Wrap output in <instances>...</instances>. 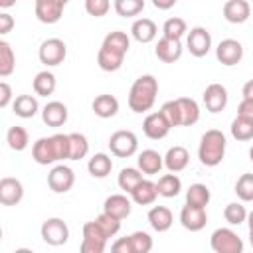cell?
Listing matches in <instances>:
<instances>
[{"label": "cell", "instance_id": "7bdbcfd3", "mask_svg": "<svg viewBox=\"0 0 253 253\" xmlns=\"http://www.w3.org/2000/svg\"><path fill=\"white\" fill-rule=\"evenodd\" d=\"M132 253H150L152 249V237L146 231H134L128 235Z\"/></svg>", "mask_w": 253, "mask_h": 253}, {"label": "cell", "instance_id": "484cf974", "mask_svg": "<svg viewBox=\"0 0 253 253\" xmlns=\"http://www.w3.org/2000/svg\"><path fill=\"white\" fill-rule=\"evenodd\" d=\"M87 170H89V174H91L93 178H107V176L111 174V170H113V160H111L109 154L97 152V154H93V156L89 158Z\"/></svg>", "mask_w": 253, "mask_h": 253}, {"label": "cell", "instance_id": "603a6c76", "mask_svg": "<svg viewBox=\"0 0 253 253\" xmlns=\"http://www.w3.org/2000/svg\"><path fill=\"white\" fill-rule=\"evenodd\" d=\"M130 34H132V38H134L136 42H140V43H150V42L156 38L158 28H156V24H154L150 18H138V20L132 22Z\"/></svg>", "mask_w": 253, "mask_h": 253}, {"label": "cell", "instance_id": "d6a6232c", "mask_svg": "<svg viewBox=\"0 0 253 253\" xmlns=\"http://www.w3.org/2000/svg\"><path fill=\"white\" fill-rule=\"evenodd\" d=\"M142 180H144V178H142V172H140L138 168H132V166L123 168V170L119 172V178H117L119 188H121L123 192H126V194H132V190H134Z\"/></svg>", "mask_w": 253, "mask_h": 253}, {"label": "cell", "instance_id": "4fadbf2b", "mask_svg": "<svg viewBox=\"0 0 253 253\" xmlns=\"http://www.w3.org/2000/svg\"><path fill=\"white\" fill-rule=\"evenodd\" d=\"M182 51H184V47H182L180 40H170V38H164V36L156 42V47H154V53L162 63L178 61L182 57Z\"/></svg>", "mask_w": 253, "mask_h": 253}, {"label": "cell", "instance_id": "60d3db41", "mask_svg": "<svg viewBox=\"0 0 253 253\" xmlns=\"http://www.w3.org/2000/svg\"><path fill=\"white\" fill-rule=\"evenodd\" d=\"M247 210H245V206L241 204V202H231V204H227L225 206V210H223V217H225V221L229 223V225H239V223H243V221H247Z\"/></svg>", "mask_w": 253, "mask_h": 253}, {"label": "cell", "instance_id": "bcb514c9", "mask_svg": "<svg viewBox=\"0 0 253 253\" xmlns=\"http://www.w3.org/2000/svg\"><path fill=\"white\" fill-rule=\"evenodd\" d=\"M51 140L57 160H69V134H53Z\"/></svg>", "mask_w": 253, "mask_h": 253}, {"label": "cell", "instance_id": "5bb4252c", "mask_svg": "<svg viewBox=\"0 0 253 253\" xmlns=\"http://www.w3.org/2000/svg\"><path fill=\"white\" fill-rule=\"evenodd\" d=\"M24 198V186L18 178H2L0 180V202L4 206H16Z\"/></svg>", "mask_w": 253, "mask_h": 253}, {"label": "cell", "instance_id": "f907efd6", "mask_svg": "<svg viewBox=\"0 0 253 253\" xmlns=\"http://www.w3.org/2000/svg\"><path fill=\"white\" fill-rule=\"evenodd\" d=\"M111 253H132L128 235H126V237H119V239H115L113 245H111Z\"/></svg>", "mask_w": 253, "mask_h": 253}, {"label": "cell", "instance_id": "ee69618b", "mask_svg": "<svg viewBox=\"0 0 253 253\" xmlns=\"http://www.w3.org/2000/svg\"><path fill=\"white\" fill-rule=\"evenodd\" d=\"M160 115L166 119V123H168L170 126H182V121H180V109H178L176 99H174V101H166V103H162V107H160Z\"/></svg>", "mask_w": 253, "mask_h": 253}, {"label": "cell", "instance_id": "d6986e66", "mask_svg": "<svg viewBox=\"0 0 253 253\" xmlns=\"http://www.w3.org/2000/svg\"><path fill=\"white\" fill-rule=\"evenodd\" d=\"M136 164H138V170H140L142 174L154 176V174H158V172L162 170V166H164V156H162L160 152L152 150V148H146V150H142V152L138 154Z\"/></svg>", "mask_w": 253, "mask_h": 253}, {"label": "cell", "instance_id": "7dc6e473", "mask_svg": "<svg viewBox=\"0 0 253 253\" xmlns=\"http://www.w3.org/2000/svg\"><path fill=\"white\" fill-rule=\"evenodd\" d=\"M85 10L89 12V16L101 18L111 10V2L109 0H87L85 2Z\"/></svg>", "mask_w": 253, "mask_h": 253}, {"label": "cell", "instance_id": "5b68a950", "mask_svg": "<svg viewBox=\"0 0 253 253\" xmlns=\"http://www.w3.org/2000/svg\"><path fill=\"white\" fill-rule=\"evenodd\" d=\"M109 148L119 158H130L138 150V138L132 130H117L109 138Z\"/></svg>", "mask_w": 253, "mask_h": 253}, {"label": "cell", "instance_id": "11a10c76", "mask_svg": "<svg viewBox=\"0 0 253 253\" xmlns=\"http://www.w3.org/2000/svg\"><path fill=\"white\" fill-rule=\"evenodd\" d=\"M152 6L158 10H168L176 6V0H152Z\"/></svg>", "mask_w": 253, "mask_h": 253}, {"label": "cell", "instance_id": "ffe728a7", "mask_svg": "<svg viewBox=\"0 0 253 253\" xmlns=\"http://www.w3.org/2000/svg\"><path fill=\"white\" fill-rule=\"evenodd\" d=\"M251 6L245 0H227L223 4V18L229 24H243L249 20Z\"/></svg>", "mask_w": 253, "mask_h": 253}, {"label": "cell", "instance_id": "52a82bcc", "mask_svg": "<svg viewBox=\"0 0 253 253\" xmlns=\"http://www.w3.org/2000/svg\"><path fill=\"white\" fill-rule=\"evenodd\" d=\"M65 6H67L65 0H36L34 12L42 24H55L61 20Z\"/></svg>", "mask_w": 253, "mask_h": 253}, {"label": "cell", "instance_id": "44dd1931", "mask_svg": "<svg viewBox=\"0 0 253 253\" xmlns=\"http://www.w3.org/2000/svg\"><path fill=\"white\" fill-rule=\"evenodd\" d=\"M148 223H150V227L154 231L164 233V231H168L172 227L174 215H172V211L166 206H152L148 210Z\"/></svg>", "mask_w": 253, "mask_h": 253}, {"label": "cell", "instance_id": "6da1fadb", "mask_svg": "<svg viewBox=\"0 0 253 253\" xmlns=\"http://www.w3.org/2000/svg\"><path fill=\"white\" fill-rule=\"evenodd\" d=\"M158 95V81L154 75L146 73L134 79L130 93H128V107L134 113H146L152 109Z\"/></svg>", "mask_w": 253, "mask_h": 253}, {"label": "cell", "instance_id": "ba28073f", "mask_svg": "<svg viewBox=\"0 0 253 253\" xmlns=\"http://www.w3.org/2000/svg\"><path fill=\"white\" fill-rule=\"evenodd\" d=\"M186 47L188 51L194 55V57H204L210 53L211 49V36L206 28L202 26H196L188 32V38H186Z\"/></svg>", "mask_w": 253, "mask_h": 253}, {"label": "cell", "instance_id": "cb8c5ba5", "mask_svg": "<svg viewBox=\"0 0 253 253\" xmlns=\"http://www.w3.org/2000/svg\"><path fill=\"white\" fill-rule=\"evenodd\" d=\"M91 109H93V113H95L97 117H101V119H111V117H115L117 111H119V99H117L115 95H107V93L97 95V97L93 99Z\"/></svg>", "mask_w": 253, "mask_h": 253}, {"label": "cell", "instance_id": "ab89813d", "mask_svg": "<svg viewBox=\"0 0 253 253\" xmlns=\"http://www.w3.org/2000/svg\"><path fill=\"white\" fill-rule=\"evenodd\" d=\"M113 8L119 16L132 18V16H138L144 10V0H115Z\"/></svg>", "mask_w": 253, "mask_h": 253}, {"label": "cell", "instance_id": "7402d4cb", "mask_svg": "<svg viewBox=\"0 0 253 253\" xmlns=\"http://www.w3.org/2000/svg\"><path fill=\"white\" fill-rule=\"evenodd\" d=\"M67 107L61 101H49L43 111H42V119L47 126H61L67 123Z\"/></svg>", "mask_w": 253, "mask_h": 253}, {"label": "cell", "instance_id": "d4e9b609", "mask_svg": "<svg viewBox=\"0 0 253 253\" xmlns=\"http://www.w3.org/2000/svg\"><path fill=\"white\" fill-rule=\"evenodd\" d=\"M178 103V109H180V121H182V126H192L200 121V107L194 99L190 97H178L176 99Z\"/></svg>", "mask_w": 253, "mask_h": 253}, {"label": "cell", "instance_id": "c3c4849f", "mask_svg": "<svg viewBox=\"0 0 253 253\" xmlns=\"http://www.w3.org/2000/svg\"><path fill=\"white\" fill-rule=\"evenodd\" d=\"M83 237H89V239H97V241H109V237L105 235V231L99 227V223L93 219V221H87L83 225Z\"/></svg>", "mask_w": 253, "mask_h": 253}, {"label": "cell", "instance_id": "83f0119b", "mask_svg": "<svg viewBox=\"0 0 253 253\" xmlns=\"http://www.w3.org/2000/svg\"><path fill=\"white\" fill-rule=\"evenodd\" d=\"M132 202L138 204V206H150L154 204V200L158 198V190H156V184L150 182V180H142L130 194Z\"/></svg>", "mask_w": 253, "mask_h": 253}, {"label": "cell", "instance_id": "7a4b0ae2", "mask_svg": "<svg viewBox=\"0 0 253 253\" xmlns=\"http://www.w3.org/2000/svg\"><path fill=\"white\" fill-rule=\"evenodd\" d=\"M225 146H227V140H225V134L217 128H210L202 134L200 138V146H198V158L204 166H217L221 164L223 156H225Z\"/></svg>", "mask_w": 253, "mask_h": 253}, {"label": "cell", "instance_id": "836d02e7", "mask_svg": "<svg viewBox=\"0 0 253 253\" xmlns=\"http://www.w3.org/2000/svg\"><path fill=\"white\" fill-rule=\"evenodd\" d=\"M101 45H105V47H109V49H113V51H119V53L126 55V51H128V47H130V38H128L125 32L115 30V32H109V34L105 36V40H103Z\"/></svg>", "mask_w": 253, "mask_h": 253}, {"label": "cell", "instance_id": "8d00e7d4", "mask_svg": "<svg viewBox=\"0 0 253 253\" xmlns=\"http://www.w3.org/2000/svg\"><path fill=\"white\" fill-rule=\"evenodd\" d=\"M231 136L235 140H241V142H247V140H253V121L249 119H243V117H235L231 121Z\"/></svg>", "mask_w": 253, "mask_h": 253}, {"label": "cell", "instance_id": "ac0fdd59", "mask_svg": "<svg viewBox=\"0 0 253 253\" xmlns=\"http://www.w3.org/2000/svg\"><path fill=\"white\" fill-rule=\"evenodd\" d=\"M188 162H190V152L180 144L170 146L164 154V166L168 168L170 174H178V172L186 170Z\"/></svg>", "mask_w": 253, "mask_h": 253}, {"label": "cell", "instance_id": "4316f807", "mask_svg": "<svg viewBox=\"0 0 253 253\" xmlns=\"http://www.w3.org/2000/svg\"><path fill=\"white\" fill-rule=\"evenodd\" d=\"M32 87H34V93L36 95H40V97H49V95H53V91H55V87H57V79H55V75L51 73V71H40V73H36V77H34V81H32Z\"/></svg>", "mask_w": 253, "mask_h": 253}, {"label": "cell", "instance_id": "8fae6325", "mask_svg": "<svg viewBox=\"0 0 253 253\" xmlns=\"http://www.w3.org/2000/svg\"><path fill=\"white\" fill-rule=\"evenodd\" d=\"M202 99H204V105H206V109L210 113H219V111H223L227 107L229 95H227V89L221 83H211V85L206 87Z\"/></svg>", "mask_w": 253, "mask_h": 253}, {"label": "cell", "instance_id": "680465c9", "mask_svg": "<svg viewBox=\"0 0 253 253\" xmlns=\"http://www.w3.org/2000/svg\"><path fill=\"white\" fill-rule=\"evenodd\" d=\"M14 253H34L32 249H28V247H20V249H16Z\"/></svg>", "mask_w": 253, "mask_h": 253}, {"label": "cell", "instance_id": "8992f818", "mask_svg": "<svg viewBox=\"0 0 253 253\" xmlns=\"http://www.w3.org/2000/svg\"><path fill=\"white\" fill-rule=\"evenodd\" d=\"M42 237L47 245H53V247H59L63 243H67L69 239V227L67 223L61 219V217H49L42 223Z\"/></svg>", "mask_w": 253, "mask_h": 253}, {"label": "cell", "instance_id": "9a60e30c", "mask_svg": "<svg viewBox=\"0 0 253 253\" xmlns=\"http://www.w3.org/2000/svg\"><path fill=\"white\" fill-rule=\"evenodd\" d=\"M170 128H172V126L166 123V119L160 115V111L146 115V119H144V123H142V130H144V134H146L150 140H160V138H164V136L170 132Z\"/></svg>", "mask_w": 253, "mask_h": 253}, {"label": "cell", "instance_id": "91938a15", "mask_svg": "<svg viewBox=\"0 0 253 253\" xmlns=\"http://www.w3.org/2000/svg\"><path fill=\"white\" fill-rule=\"evenodd\" d=\"M249 160H251V162H253V146H251V148H249Z\"/></svg>", "mask_w": 253, "mask_h": 253}, {"label": "cell", "instance_id": "f5cc1de1", "mask_svg": "<svg viewBox=\"0 0 253 253\" xmlns=\"http://www.w3.org/2000/svg\"><path fill=\"white\" fill-rule=\"evenodd\" d=\"M10 101H12V87L6 81H2L0 83V107L6 109L10 105Z\"/></svg>", "mask_w": 253, "mask_h": 253}, {"label": "cell", "instance_id": "9c48e42d", "mask_svg": "<svg viewBox=\"0 0 253 253\" xmlns=\"http://www.w3.org/2000/svg\"><path fill=\"white\" fill-rule=\"evenodd\" d=\"M73 184H75V174H73V170H71L69 166H65V164L53 166V168L49 170V174H47V186H49L55 194H65V192H69V190L73 188Z\"/></svg>", "mask_w": 253, "mask_h": 253}, {"label": "cell", "instance_id": "db71d44e", "mask_svg": "<svg viewBox=\"0 0 253 253\" xmlns=\"http://www.w3.org/2000/svg\"><path fill=\"white\" fill-rule=\"evenodd\" d=\"M14 28V18L6 12H0V34H8Z\"/></svg>", "mask_w": 253, "mask_h": 253}, {"label": "cell", "instance_id": "1f68e13d", "mask_svg": "<svg viewBox=\"0 0 253 253\" xmlns=\"http://www.w3.org/2000/svg\"><path fill=\"white\" fill-rule=\"evenodd\" d=\"M210 198L211 194L206 184H192L186 192V204L194 208H202V210H206V206L210 204Z\"/></svg>", "mask_w": 253, "mask_h": 253}, {"label": "cell", "instance_id": "b9f144b4", "mask_svg": "<svg viewBox=\"0 0 253 253\" xmlns=\"http://www.w3.org/2000/svg\"><path fill=\"white\" fill-rule=\"evenodd\" d=\"M235 194L241 202H253V174L245 172L235 182Z\"/></svg>", "mask_w": 253, "mask_h": 253}, {"label": "cell", "instance_id": "e575fe53", "mask_svg": "<svg viewBox=\"0 0 253 253\" xmlns=\"http://www.w3.org/2000/svg\"><path fill=\"white\" fill-rule=\"evenodd\" d=\"M89 154V140L81 132H69V160H81Z\"/></svg>", "mask_w": 253, "mask_h": 253}, {"label": "cell", "instance_id": "3957f363", "mask_svg": "<svg viewBox=\"0 0 253 253\" xmlns=\"http://www.w3.org/2000/svg\"><path fill=\"white\" fill-rule=\"evenodd\" d=\"M210 245L215 253H243V239L229 227H219L211 233Z\"/></svg>", "mask_w": 253, "mask_h": 253}, {"label": "cell", "instance_id": "e0dca14e", "mask_svg": "<svg viewBox=\"0 0 253 253\" xmlns=\"http://www.w3.org/2000/svg\"><path fill=\"white\" fill-rule=\"evenodd\" d=\"M32 158H34L38 164H43V166L57 162V154H55L51 136H42V138H38V140L32 144Z\"/></svg>", "mask_w": 253, "mask_h": 253}, {"label": "cell", "instance_id": "d590c367", "mask_svg": "<svg viewBox=\"0 0 253 253\" xmlns=\"http://www.w3.org/2000/svg\"><path fill=\"white\" fill-rule=\"evenodd\" d=\"M6 142H8V146H10L12 150H16V152L26 150V148H28V142H30L28 130H26L24 126H18V125L10 126L8 132H6Z\"/></svg>", "mask_w": 253, "mask_h": 253}, {"label": "cell", "instance_id": "277c9868", "mask_svg": "<svg viewBox=\"0 0 253 253\" xmlns=\"http://www.w3.org/2000/svg\"><path fill=\"white\" fill-rule=\"evenodd\" d=\"M65 55H67V45L59 38H47L45 42H42V45L38 49L40 61L47 67H55V65L63 63Z\"/></svg>", "mask_w": 253, "mask_h": 253}, {"label": "cell", "instance_id": "7c38bea8", "mask_svg": "<svg viewBox=\"0 0 253 253\" xmlns=\"http://www.w3.org/2000/svg\"><path fill=\"white\" fill-rule=\"evenodd\" d=\"M130 211H132V202L125 194H113L103 202V213H107L119 221L128 217Z\"/></svg>", "mask_w": 253, "mask_h": 253}, {"label": "cell", "instance_id": "9f6ffc18", "mask_svg": "<svg viewBox=\"0 0 253 253\" xmlns=\"http://www.w3.org/2000/svg\"><path fill=\"white\" fill-rule=\"evenodd\" d=\"M241 95H243V99H253V79H249V81L243 85Z\"/></svg>", "mask_w": 253, "mask_h": 253}, {"label": "cell", "instance_id": "816d5d0a", "mask_svg": "<svg viewBox=\"0 0 253 253\" xmlns=\"http://www.w3.org/2000/svg\"><path fill=\"white\" fill-rule=\"evenodd\" d=\"M237 117L253 121V99H241V103L237 105Z\"/></svg>", "mask_w": 253, "mask_h": 253}, {"label": "cell", "instance_id": "f1b7e54d", "mask_svg": "<svg viewBox=\"0 0 253 253\" xmlns=\"http://www.w3.org/2000/svg\"><path fill=\"white\" fill-rule=\"evenodd\" d=\"M123 59H125L123 53L113 51V49H109V47H105V45L99 47L97 63H99V67H101L103 71H117V69H121Z\"/></svg>", "mask_w": 253, "mask_h": 253}, {"label": "cell", "instance_id": "6f0895ef", "mask_svg": "<svg viewBox=\"0 0 253 253\" xmlns=\"http://www.w3.org/2000/svg\"><path fill=\"white\" fill-rule=\"evenodd\" d=\"M247 227H249V235H253V210L247 213Z\"/></svg>", "mask_w": 253, "mask_h": 253}, {"label": "cell", "instance_id": "30bf717a", "mask_svg": "<svg viewBox=\"0 0 253 253\" xmlns=\"http://www.w3.org/2000/svg\"><path fill=\"white\" fill-rule=\"evenodd\" d=\"M215 57H217V61H219L221 65L233 67V65H237V63L241 61V57H243V45H241L237 40H233V38H225V40H221V42L217 43V47H215Z\"/></svg>", "mask_w": 253, "mask_h": 253}, {"label": "cell", "instance_id": "4dcf8cb0", "mask_svg": "<svg viewBox=\"0 0 253 253\" xmlns=\"http://www.w3.org/2000/svg\"><path fill=\"white\" fill-rule=\"evenodd\" d=\"M156 190L162 198H176L182 190V180L176 174H162L156 182Z\"/></svg>", "mask_w": 253, "mask_h": 253}, {"label": "cell", "instance_id": "681fc988", "mask_svg": "<svg viewBox=\"0 0 253 253\" xmlns=\"http://www.w3.org/2000/svg\"><path fill=\"white\" fill-rule=\"evenodd\" d=\"M105 247H107L105 241L83 237L81 239V245H79V253H105Z\"/></svg>", "mask_w": 253, "mask_h": 253}, {"label": "cell", "instance_id": "f35d334b", "mask_svg": "<svg viewBox=\"0 0 253 253\" xmlns=\"http://www.w3.org/2000/svg\"><path fill=\"white\" fill-rule=\"evenodd\" d=\"M188 32V24L184 18H168L164 24H162V36L164 38H170V40H180L184 34Z\"/></svg>", "mask_w": 253, "mask_h": 253}, {"label": "cell", "instance_id": "f6af8a7d", "mask_svg": "<svg viewBox=\"0 0 253 253\" xmlns=\"http://www.w3.org/2000/svg\"><path fill=\"white\" fill-rule=\"evenodd\" d=\"M95 221L99 223V227L105 231V235L111 239V237H115L117 233H119V229H121V221L119 219H115V217H111V215H107V213H101V215H97L95 217Z\"/></svg>", "mask_w": 253, "mask_h": 253}, {"label": "cell", "instance_id": "2e32d148", "mask_svg": "<svg viewBox=\"0 0 253 253\" xmlns=\"http://www.w3.org/2000/svg\"><path fill=\"white\" fill-rule=\"evenodd\" d=\"M180 223L184 225V229L188 231H200L206 227L208 223V215H206V210L202 208H194V206H184L182 211H180Z\"/></svg>", "mask_w": 253, "mask_h": 253}, {"label": "cell", "instance_id": "f546056e", "mask_svg": "<svg viewBox=\"0 0 253 253\" xmlns=\"http://www.w3.org/2000/svg\"><path fill=\"white\" fill-rule=\"evenodd\" d=\"M12 109H14V113H16L18 117H22V119H32V117L38 113L40 105H38V99H36L34 95H18V97L14 99V103H12Z\"/></svg>", "mask_w": 253, "mask_h": 253}, {"label": "cell", "instance_id": "94428289", "mask_svg": "<svg viewBox=\"0 0 253 253\" xmlns=\"http://www.w3.org/2000/svg\"><path fill=\"white\" fill-rule=\"evenodd\" d=\"M249 243H251V247H253V235H249Z\"/></svg>", "mask_w": 253, "mask_h": 253}, {"label": "cell", "instance_id": "74e56055", "mask_svg": "<svg viewBox=\"0 0 253 253\" xmlns=\"http://www.w3.org/2000/svg\"><path fill=\"white\" fill-rule=\"evenodd\" d=\"M16 67V55H14V49L8 42H0V77H8L12 75Z\"/></svg>", "mask_w": 253, "mask_h": 253}]
</instances>
